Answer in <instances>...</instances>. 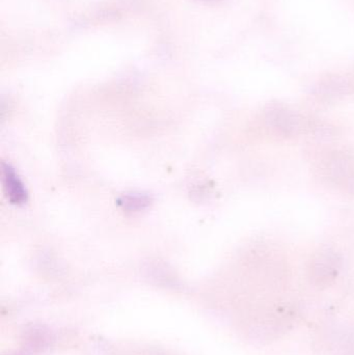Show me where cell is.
<instances>
[{"label": "cell", "instance_id": "obj_1", "mask_svg": "<svg viewBox=\"0 0 354 355\" xmlns=\"http://www.w3.org/2000/svg\"><path fill=\"white\" fill-rule=\"evenodd\" d=\"M2 179H3L4 189L8 194V200L12 204H24L27 200L26 189L14 168L6 164H2Z\"/></svg>", "mask_w": 354, "mask_h": 355}]
</instances>
